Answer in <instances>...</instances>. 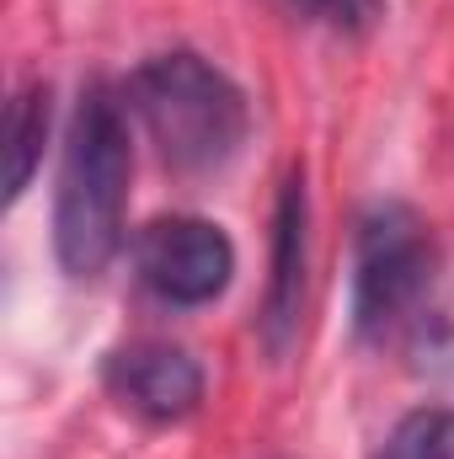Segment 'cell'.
Here are the masks:
<instances>
[{
    "label": "cell",
    "instance_id": "cell-1",
    "mask_svg": "<svg viewBox=\"0 0 454 459\" xmlns=\"http://www.w3.org/2000/svg\"><path fill=\"white\" fill-rule=\"evenodd\" d=\"M123 204H128V123L123 102L108 86H86L54 193V251L70 278H97L123 246Z\"/></svg>",
    "mask_w": 454,
    "mask_h": 459
},
{
    "label": "cell",
    "instance_id": "cell-2",
    "mask_svg": "<svg viewBox=\"0 0 454 459\" xmlns=\"http://www.w3.org/2000/svg\"><path fill=\"white\" fill-rule=\"evenodd\" d=\"M128 108L139 113L144 134L155 139L171 171L204 177L220 171L246 139V97L220 65L204 54H155L128 81Z\"/></svg>",
    "mask_w": 454,
    "mask_h": 459
},
{
    "label": "cell",
    "instance_id": "cell-3",
    "mask_svg": "<svg viewBox=\"0 0 454 459\" xmlns=\"http://www.w3.org/2000/svg\"><path fill=\"white\" fill-rule=\"evenodd\" d=\"M433 230L406 204H374L358 225L353 256V326L358 337H390L433 289Z\"/></svg>",
    "mask_w": 454,
    "mask_h": 459
},
{
    "label": "cell",
    "instance_id": "cell-4",
    "mask_svg": "<svg viewBox=\"0 0 454 459\" xmlns=\"http://www.w3.org/2000/svg\"><path fill=\"white\" fill-rule=\"evenodd\" d=\"M134 267L166 305H209L230 289L235 246H230L225 230L209 225V220L171 214V220H150L139 230Z\"/></svg>",
    "mask_w": 454,
    "mask_h": 459
},
{
    "label": "cell",
    "instance_id": "cell-5",
    "mask_svg": "<svg viewBox=\"0 0 454 459\" xmlns=\"http://www.w3.org/2000/svg\"><path fill=\"white\" fill-rule=\"evenodd\" d=\"M108 390L144 422H182L204 401V368L171 342H128L108 352Z\"/></svg>",
    "mask_w": 454,
    "mask_h": 459
},
{
    "label": "cell",
    "instance_id": "cell-6",
    "mask_svg": "<svg viewBox=\"0 0 454 459\" xmlns=\"http://www.w3.org/2000/svg\"><path fill=\"white\" fill-rule=\"evenodd\" d=\"M305 177L294 171L278 193V220H273V278H267V310H262V337L273 352H284L300 326V299H305Z\"/></svg>",
    "mask_w": 454,
    "mask_h": 459
},
{
    "label": "cell",
    "instance_id": "cell-7",
    "mask_svg": "<svg viewBox=\"0 0 454 459\" xmlns=\"http://www.w3.org/2000/svg\"><path fill=\"white\" fill-rule=\"evenodd\" d=\"M48 139V86H22L5 113V204H16L43 160Z\"/></svg>",
    "mask_w": 454,
    "mask_h": 459
},
{
    "label": "cell",
    "instance_id": "cell-8",
    "mask_svg": "<svg viewBox=\"0 0 454 459\" xmlns=\"http://www.w3.org/2000/svg\"><path fill=\"white\" fill-rule=\"evenodd\" d=\"M374 459H454V411L450 406L406 411Z\"/></svg>",
    "mask_w": 454,
    "mask_h": 459
},
{
    "label": "cell",
    "instance_id": "cell-9",
    "mask_svg": "<svg viewBox=\"0 0 454 459\" xmlns=\"http://www.w3.org/2000/svg\"><path fill=\"white\" fill-rule=\"evenodd\" d=\"M310 22H321V27H332V32H369L374 22H380V11H385V0H294Z\"/></svg>",
    "mask_w": 454,
    "mask_h": 459
}]
</instances>
